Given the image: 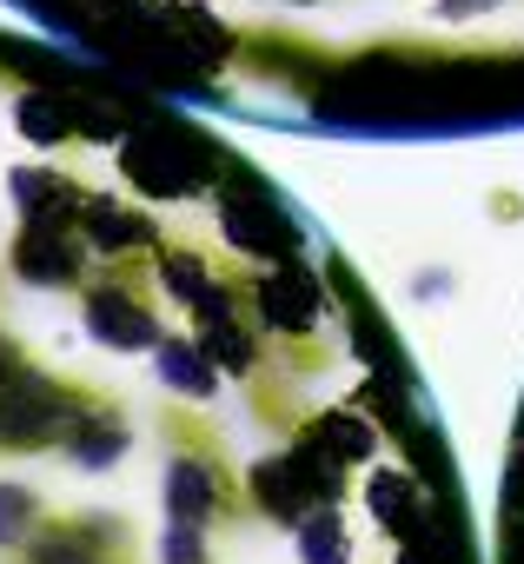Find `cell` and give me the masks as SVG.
<instances>
[{
  "label": "cell",
  "instance_id": "2",
  "mask_svg": "<svg viewBox=\"0 0 524 564\" xmlns=\"http://www.w3.org/2000/svg\"><path fill=\"white\" fill-rule=\"evenodd\" d=\"M80 319H87V333H94L100 346H113V352H153V346H160V300H153V286H146L140 252L107 259V265L87 279V286H80Z\"/></svg>",
  "mask_w": 524,
  "mask_h": 564
},
{
  "label": "cell",
  "instance_id": "1",
  "mask_svg": "<svg viewBox=\"0 0 524 564\" xmlns=\"http://www.w3.org/2000/svg\"><path fill=\"white\" fill-rule=\"evenodd\" d=\"M160 445H166V518L186 524V531H219V524H239L252 518V491L212 425V412H193V399H173L160 412Z\"/></svg>",
  "mask_w": 524,
  "mask_h": 564
},
{
  "label": "cell",
  "instance_id": "5",
  "mask_svg": "<svg viewBox=\"0 0 524 564\" xmlns=\"http://www.w3.org/2000/svg\"><path fill=\"white\" fill-rule=\"evenodd\" d=\"M54 518V505L34 491V485H21V478H0V557H14L41 524Z\"/></svg>",
  "mask_w": 524,
  "mask_h": 564
},
{
  "label": "cell",
  "instance_id": "4",
  "mask_svg": "<svg viewBox=\"0 0 524 564\" xmlns=\"http://www.w3.org/2000/svg\"><path fill=\"white\" fill-rule=\"evenodd\" d=\"M153 359H160V379H166L179 399H212V392H219V366H212V352H206L199 339H186V333H160Z\"/></svg>",
  "mask_w": 524,
  "mask_h": 564
},
{
  "label": "cell",
  "instance_id": "3",
  "mask_svg": "<svg viewBox=\"0 0 524 564\" xmlns=\"http://www.w3.org/2000/svg\"><path fill=\"white\" fill-rule=\"evenodd\" d=\"M8 564H140V531L120 511H54Z\"/></svg>",
  "mask_w": 524,
  "mask_h": 564
}]
</instances>
